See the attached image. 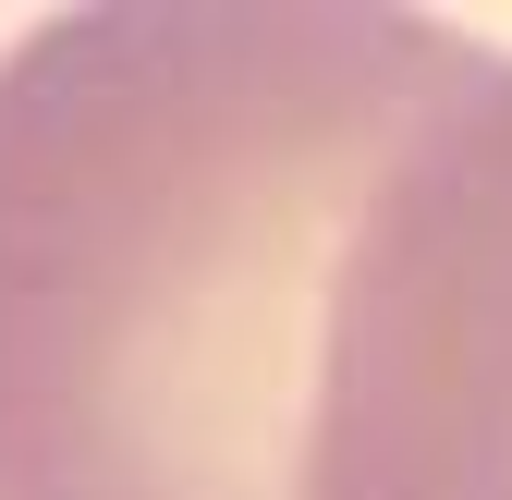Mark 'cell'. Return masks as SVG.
Segmentation results:
<instances>
[{
  "mask_svg": "<svg viewBox=\"0 0 512 500\" xmlns=\"http://www.w3.org/2000/svg\"><path fill=\"white\" fill-rule=\"evenodd\" d=\"M305 500H512V61L427 110L354 232Z\"/></svg>",
  "mask_w": 512,
  "mask_h": 500,
  "instance_id": "2",
  "label": "cell"
},
{
  "mask_svg": "<svg viewBox=\"0 0 512 500\" xmlns=\"http://www.w3.org/2000/svg\"><path fill=\"white\" fill-rule=\"evenodd\" d=\"M427 13H61L0 49V500H305L378 183L476 74Z\"/></svg>",
  "mask_w": 512,
  "mask_h": 500,
  "instance_id": "1",
  "label": "cell"
}]
</instances>
